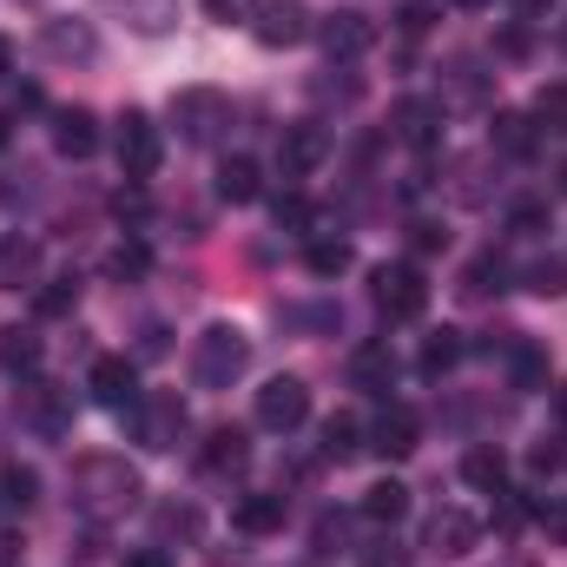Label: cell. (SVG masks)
I'll return each instance as SVG.
<instances>
[{
    "mask_svg": "<svg viewBox=\"0 0 567 567\" xmlns=\"http://www.w3.org/2000/svg\"><path fill=\"white\" fill-rule=\"evenodd\" d=\"M310 416V390L297 383V377H271L265 390H258V429H271V435H290V429Z\"/></svg>",
    "mask_w": 567,
    "mask_h": 567,
    "instance_id": "obj_5",
    "label": "cell"
},
{
    "mask_svg": "<svg viewBox=\"0 0 567 567\" xmlns=\"http://www.w3.org/2000/svg\"><path fill=\"white\" fill-rule=\"evenodd\" d=\"M515 383H522V390H542V383H548V357H542L535 343L515 350Z\"/></svg>",
    "mask_w": 567,
    "mask_h": 567,
    "instance_id": "obj_30",
    "label": "cell"
},
{
    "mask_svg": "<svg viewBox=\"0 0 567 567\" xmlns=\"http://www.w3.org/2000/svg\"><path fill=\"white\" fill-rule=\"evenodd\" d=\"M33 495H40V475L20 468V462H7V468H0V508H27Z\"/></svg>",
    "mask_w": 567,
    "mask_h": 567,
    "instance_id": "obj_24",
    "label": "cell"
},
{
    "mask_svg": "<svg viewBox=\"0 0 567 567\" xmlns=\"http://www.w3.org/2000/svg\"><path fill=\"white\" fill-rule=\"evenodd\" d=\"M133 495H140V475H133L120 455H86V462L73 468V502H80L93 522L126 515V508H133Z\"/></svg>",
    "mask_w": 567,
    "mask_h": 567,
    "instance_id": "obj_1",
    "label": "cell"
},
{
    "mask_svg": "<svg viewBox=\"0 0 567 567\" xmlns=\"http://www.w3.org/2000/svg\"><path fill=\"white\" fill-rule=\"evenodd\" d=\"M435 133H442V106L435 100H403L396 106V140L403 145H435Z\"/></svg>",
    "mask_w": 567,
    "mask_h": 567,
    "instance_id": "obj_12",
    "label": "cell"
},
{
    "mask_svg": "<svg viewBox=\"0 0 567 567\" xmlns=\"http://www.w3.org/2000/svg\"><path fill=\"white\" fill-rule=\"evenodd\" d=\"M231 522H238V535H278L284 528V495H245V502L231 508Z\"/></svg>",
    "mask_w": 567,
    "mask_h": 567,
    "instance_id": "obj_15",
    "label": "cell"
},
{
    "mask_svg": "<svg viewBox=\"0 0 567 567\" xmlns=\"http://www.w3.org/2000/svg\"><path fill=\"white\" fill-rule=\"evenodd\" d=\"M145 265H152V258H145V245H120V251L106 258V271H113V278H145Z\"/></svg>",
    "mask_w": 567,
    "mask_h": 567,
    "instance_id": "obj_35",
    "label": "cell"
},
{
    "mask_svg": "<svg viewBox=\"0 0 567 567\" xmlns=\"http://www.w3.org/2000/svg\"><path fill=\"white\" fill-rule=\"evenodd\" d=\"M0 363L7 370H33L40 363V337L33 330H0Z\"/></svg>",
    "mask_w": 567,
    "mask_h": 567,
    "instance_id": "obj_26",
    "label": "cell"
},
{
    "mask_svg": "<svg viewBox=\"0 0 567 567\" xmlns=\"http://www.w3.org/2000/svg\"><path fill=\"white\" fill-rule=\"evenodd\" d=\"M462 482L502 495V482H508V455H502V449H468V455H462Z\"/></svg>",
    "mask_w": 567,
    "mask_h": 567,
    "instance_id": "obj_17",
    "label": "cell"
},
{
    "mask_svg": "<svg viewBox=\"0 0 567 567\" xmlns=\"http://www.w3.org/2000/svg\"><path fill=\"white\" fill-rule=\"evenodd\" d=\"M455 357H462V330H435V337L423 343V377L455 370Z\"/></svg>",
    "mask_w": 567,
    "mask_h": 567,
    "instance_id": "obj_25",
    "label": "cell"
},
{
    "mask_svg": "<svg viewBox=\"0 0 567 567\" xmlns=\"http://www.w3.org/2000/svg\"><path fill=\"white\" fill-rule=\"evenodd\" d=\"M508 231H522V238H535V231H548V205H542V198H528V205H515V212H508Z\"/></svg>",
    "mask_w": 567,
    "mask_h": 567,
    "instance_id": "obj_34",
    "label": "cell"
},
{
    "mask_svg": "<svg viewBox=\"0 0 567 567\" xmlns=\"http://www.w3.org/2000/svg\"><path fill=\"white\" fill-rule=\"evenodd\" d=\"M33 271H40V251H33L27 238H7V245H0V290H20Z\"/></svg>",
    "mask_w": 567,
    "mask_h": 567,
    "instance_id": "obj_21",
    "label": "cell"
},
{
    "mask_svg": "<svg viewBox=\"0 0 567 567\" xmlns=\"http://www.w3.org/2000/svg\"><path fill=\"white\" fill-rule=\"evenodd\" d=\"M120 567H172V561H165V548H133Z\"/></svg>",
    "mask_w": 567,
    "mask_h": 567,
    "instance_id": "obj_40",
    "label": "cell"
},
{
    "mask_svg": "<svg viewBox=\"0 0 567 567\" xmlns=\"http://www.w3.org/2000/svg\"><path fill=\"white\" fill-rule=\"evenodd\" d=\"M528 290H542V297H561V290H567V265H561V258H542V265L528 271Z\"/></svg>",
    "mask_w": 567,
    "mask_h": 567,
    "instance_id": "obj_31",
    "label": "cell"
},
{
    "mask_svg": "<svg viewBox=\"0 0 567 567\" xmlns=\"http://www.w3.org/2000/svg\"><path fill=\"white\" fill-rule=\"evenodd\" d=\"M502 278H508V265H502V258H475V265H468V290H475V297L502 290Z\"/></svg>",
    "mask_w": 567,
    "mask_h": 567,
    "instance_id": "obj_32",
    "label": "cell"
},
{
    "mask_svg": "<svg viewBox=\"0 0 567 567\" xmlns=\"http://www.w3.org/2000/svg\"><path fill=\"white\" fill-rule=\"evenodd\" d=\"M416 435H423V423H416L410 403H383V416L370 423V449H377V455H410Z\"/></svg>",
    "mask_w": 567,
    "mask_h": 567,
    "instance_id": "obj_9",
    "label": "cell"
},
{
    "mask_svg": "<svg viewBox=\"0 0 567 567\" xmlns=\"http://www.w3.org/2000/svg\"><path fill=\"white\" fill-rule=\"evenodd\" d=\"M133 435H140L145 449H178V435H185V403L178 396H140L133 403Z\"/></svg>",
    "mask_w": 567,
    "mask_h": 567,
    "instance_id": "obj_6",
    "label": "cell"
},
{
    "mask_svg": "<svg viewBox=\"0 0 567 567\" xmlns=\"http://www.w3.org/2000/svg\"><path fill=\"white\" fill-rule=\"evenodd\" d=\"M350 377H357V390H390L396 383V350L390 343H363L350 357Z\"/></svg>",
    "mask_w": 567,
    "mask_h": 567,
    "instance_id": "obj_13",
    "label": "cell"
},
{
    "mask_svg": "<svg viewBox=\"0 0 567 567\" xmlns=\"http://www.w3.org/2000/svg\"><path fill=\"white\" fill-rule=\"evenodd\" d=\"M245 455H251L245 429H212V435H205V468H212V475H225V468H245Z\"/></svg>",
    "mask_w": 567,
    "mask_h": 567,
    "instance_id": "obj_19",
    "label": "cell"
},
{
    "mask_svg": "<svg viewBox=\"0 0 567 567\" xmlns=\"http://www.w3.org/2000/svg\"><path fill=\"white\" fill-rule=\"evenodd\" d=\"M363 515H370L377 528H396V522L410 515V488H403V482H370V488H363Z\"/></svg>",
    "mask_w": 567,
    "mask_h": 567,
    "instance_id": "obj_16",
    "label": "cell"
},
{
    "mask_svg": "<svg viewBox=\"0 0 567 567\" xmlns=\"http://www.w3.org/2000/svg\"><path fill=\"white\" fill-rule=\"evenodd\" d=\"M357 449H363V423H357V416H330V423H323V455H330V462H350Z\"/></svg>",
    "mask_w": 567,
    "mask_h": 567,
    "instance_id": "obj_22",
    "label": "cell"
},
{
    "mask_svg": "<svg viewBox=\"0 0 567 567\" xmlns=\"http://www.w3.org/2000/svg\"><path fill=\"white\" fill-rule=\"evenodd\" d=\"M205 7H212V20H245L258 0H205Z\"/></svg>",
    "mask_w": 567,
    "mask_h": 567,
    "instance_id": "obj_38",
    "label": "cell"
},
{
    "mask_svg": "<svg viewBox=\"0 0 567 567\" xmlns=\"http://www.w3.org/2000/svg\"><path fill=\"white\" fill-rule=\"evenodd\" d=\"M86 390H93V403H106V410H133V403H140V370H133L126 357H100L93 377H86Z\"/></svg>",
    "mask_w": 567,
    "mask_h": 567,
    "instance_id": "obj_7",
    "label": "cell"
},
{
    "mask_svg": "<svg viewBox=\"0 0 567 567\" xmlns=\"http://www.w3.org/2000/svg\"><path fill=\"white\" fill-rule=\"evenodd\" d=\"M323 152H330V133H323V126H284L278 172L284 178H310V172L323 165Z\"/></svg>",
    "mask_w": 567,
    "mask_h": 567,
    "instance_id": "obj_8",
    "label": "cell"
},
{
    "mask_svg": "<svg viewBox=\"0 0 567 567\" xmlns=\"http://www.w3.org/2000/svg\"><path fill=\"white\" fill-rule=\"evenodd\" d=\"M561 416H567V390H561Z\"/></svg>",
    "mask_w": 567,
    "mask_h": 567,
    "instance_id": "obj_47",
    "label": "cell"
},
{
    "mask_svg": "<svg viewBox=\"0 0 567 567\" xmlns=\"http://www.w3.org/2000/svg\"><path fill=\"white\" fill-rule=\"evenodd\" d=\"M363 567H403V548H396V542H383L377 555H363Z\"/></svg>",
    "mask_w": 567,
    "mask_h": 567,
    "instance_id": "obj_41",
    "label": "cell"
},
{
    "mask_svg": "<svg viewBox=\"0 0 567 567\" xmlns=\"http://www.w3.org/2000/svg\"><path fill=\"white\" fill-rule=\"evenodd\" d=\"M245 363H251V343H245V330H231V323H212V330L192 343V377H198V390H231V383L245 377Z\"/></svg>",
    "mask_w": 567,
    "mask_h": 567,
    "instance_id": "obj_2",
    "label": "cell"
},
{
    "mask_svg": "<svg viewBox=\"0 0 567 567\" xmlns=\"http://www.w3.org/2000/svg\"><path fill=\"white\" fill-rule=\"evenodd\" d=\"M33 303H40V317H66V310L80 303V284H73V278H53L40 297H33Z\"/></svg>",
    "mask_w": 567,
    "mask_h": 567,
    "instance_id": "obj_29",
    "label": "cell"
},
{
    "mask_svg": "<svg viewBox=\"0 0 567 567\" xmlns=\"http://www.w3.org/2000/svg\"><path fill=\"white\" fill-rule=\"evenodd\" d=\"M0 145H7V113H0Z\"/></svg>",
    "mask_w": 567,
    "mask_h": 567,
    "instance_id": "obj_46",
    "label": "cell"
},
{
    "mask_svg": "<svg viewBox=\"0 0 567 567\" xmlns=\"http://www.w3.org/2000/svg\"><path fill=\"white\" fill-rule=\"evenodd\" d=\"M442 13V0H403V33H429Z\"/></svg>",
    "mask_w": 567,
    "mask_h": 567,
    "instance_id": "obj_36",
    "label": "cell"
},
{
    "mask_svg": "<svg viewBox=\"0 0 567 567\" xmlns=\"http://www.w3.org/2000/svg\"><path fill=\"white\" fill-rule=\"evenodd\" d=\"M495 145L522 158V152H535V126H528L522 113H502V120H495Z\"/></svg>",
    "mask_w": 567,
    "mask_h": 567,
    "instance_id": "obj_28",
    "label": "cell"
},
{
    "mask_svg": "<svg viewBox=\"0 0 567 567\" xmlns=\"http://www.w3.org/2000/svg\"><path fill=\"white\" fill-rule=\"evenodd\" d=\"M455 7H488V0H455Z\"/></svg>",
    "mask_w": 567,
    "mask_h": 567,
    "instance_id": "obj_45",
    "label": "cell"
},
{
    "mask_svg": "<svg viewBox=\"0 0 567 567\" xmlns=\"http://www.w3.org/2000/svg\"><path fill=\"white\" fill-rule=\"evenodd\" d=\"M535 120H542V133L567 140V86H542L535 93Z\"/></svg>",
    "mask_w": 567,
    "mask_h": 567,
    "instance_id": "obj_27",
    "label": "cell"
},
{
    "mask_svg": "<svg viewBox=\"0 0 567 567\" xmlns=\"http://www.w3.org/2000/svg\"><path fill=\"white\" fill-rule=\"evenodd\" d=\"M47 47H53V53H80V60H86V53H93V33H86V27H47Z\"/></svg>",
    "mask_w": 567,
    "mask_h": 567,
    "instance_id": "obj_33",
    "label": "cell"
},
{
    "mask_svg": "<svg viewBox=\"0 0 567 567\" xmlns=\"http://www.w3.org/2000/svg\"><path fill=\"white\" fill-rule=\"evenodd\" d=\"M350 258H357V251H350V245H343V238H317V245H310V258H303V265H310V271H317V278H343V271H350Z\"/></svg>",
    "mask_w": 567,
    "mask_h": 567,
    "instance_id": "obj_23",
    "label": "cell"
},
{
    "mask_svg": "<svg viewBox=\"0 0 567 567\" xmlns=\"http://www.w3.org/2000/svg\"><path fill=\"white\" fill-rule=\"evenodd\" d=\"M7 66H13V47H7V40H0V73H7Z\"/></svg>",
    "mask_w": 567,
    "mask_h": 567,
    "instance_id": "obj_42",
    "label": "cell"
},
{
    "mask_svg": "<svg viewBox=\"0 0 567 567\" xmlns=\"http://www.w3.org/2000/svg\"><path fill=\"white\" fill-rule=\"evenodd\" d=\"M310 218H317V212H310L297 192H284V198H278V225H290V231H310Z\"/></svg>",
    "mask_w": 567,
    "mask_h": 567,
    "instance_id": "obj_37",
    "label": "cell"
},
{
    "mask_svg": "<svg viewBox=\"0 0 567 567\" xmlns=\"http://www.w3.org/2000/svg\"><path fill=\"white\" fill-rule=\"evenodd\" d=\"M475 542H482V522H475V515H462V508L429 515V548H435V555H468Z\"/></svg>",
    "mask_w": 567,
    "mask_h": 567,
    "instance_id": "obj_11",
    "label": "cell"
},
{
    "mask_svg": "<svg viewBox=\"0 0 567 567\" xmlns=\"http://www.w3.org/2000/svg\"><path fill=\"white\" fill-rule=\"evenodd\" d=\"M555 185H561V192H567V165H561V172H555Z\"/></svg>",
    "mask_w": 567,
    "mask_h": 567,
    "instance_id": "obj_44",
    "label": "cell"
},
{
    "mask_svg": "<svg viewBox=\"0 0 567 567\" xmlns=\"http://www.w3.org/2000/svg\"><path fill=\"white\" fill-rule=\"evenodd\" d=\"M377 310L390 317V323H416L429 310V284L416 265H377Z\"/></svg>",
    "mask_w": 567,
    "mask_h": 567,
    "instance_id": "obj_3",
    "label": "cell"
},
{
    "mask_svg": "<svg viewBox=\"0 0 567 567\" xmlns=\"http://www.w3.org/2000/svg\"><path fill=\"white\" fill-rule=\"evenodd\" d=\"M522 13H542V0H522Z\"/></svg>",
    "mask_w": 567,
    "mask_h": 567,
    "instance_id": "obj_43",
    "label": "cell"
},
{
    "mask_svg": "<svg viewBox=\"0 0 567 567\" xmlns=\"http://www.w3.org/2000/svg\"><path fill=\"white\" fill-rule=\"evenodd\" d=\"M258 40L265 47H290V40H303V7H258Z\"/></svg>",
    "mask_w": 567,
    "mask_h": 567,
    "instance_id": "obj_20",
    "label": "cell"
},
{
    "mask_svg": "<svg viewBox=\"0 0 567 567\" xmlns=\"http://www.w3.org/2000/svg\"><path fill=\"white\" fill-rule=\"evenodd\" d=\"M542 528H548L555 542H567V502H555V508H542Z\"/></svg>",
    "mask_w": 567,
    "mask_h": 567,
    "instance_id": "obj_39",
    "label": "cell"
},
{
    "mask_svg": "<svg viewBox=\"0 0 567 567\" xmlns=\"http://www.w3.org/2000/svg\"><path fill=\"white\" fill-rule=\"evenodd\" d=\"M218 192H225L231 205H251V198L265 192V172H258V158H225V172H218Z\"/></svg>",
    "mask_w": 567,
    "mask_h": 567,
    "instance_id": "obj_18",
    "label": "cell"
},
{
    "mask_svg": "<svg viewBox=\"0 0 567 567\" xmlns=\"http://www.w3.org/2000/svg\"><path fill=\"white\" fill-rule=\"evenodd\" d=\"M158 158H165L158 126H152L145 113H126V120H120V172H126V185H145V178L158 172Z\"/></svg>",
    "mask_w": 567,
    "mask_h": 567,
    "instance_id": "obj_4",
    "label": "cell"
},
{
    "mask_svg": "<svg viewBox=\"0 0 567 567\" xmlns=\"http://www.w3.org/2000/svg\"><path fill=\"white\" fill-rule=\"evenodd\" d=\"M53 145H60L66 158H93V145H100V120H93L86 106L60 113V126H53Z\"/></svg>",
    "mask_w": 567,
    "mask_h": 567,
    "instance_id": "obj_14",
    "label": "cell"
},
{
    "mask_svg": "<svg viewBox=\"0 0 567 567\" xmlns=\"http://www.w3.org/2000/svg\"><path fill=\"white\" fill-rule=\"evenodd\" d=\"M323 47H330V60H357V53H370V47H377L370 13H330V20H323Z\"/></svg>",
    "mask_w": 567,
    "mask_h": 567,
    "instance_id": "obj_10",
    "label": "cell"
}]
</instances>
